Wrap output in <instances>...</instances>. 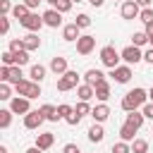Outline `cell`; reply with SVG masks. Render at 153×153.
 <instances>
[{"mask_svg": "<svg viewBox=\"0 0 153 153\" xmlns=\"http://www.w3.org/2000/svg\"><path fill=\"white\" fill-rule=\"evenodd\" d=\"M143 103H148V91L141 88V86H136V88H131V91L124 93V98H122V110H124V112L141 110Z\"/></svg>", "mask_w": 153, "mask_h": 153, "instance_id": "6da1fadb", "label": "cell"}, {"mask_svg": "<svg viewBox=\"0 0 153 153\" xmlns=\"http://www.w3.org/2000/svg\"><path fill=\"white\" fill-rule=\"evenodd\" d=\"M98 55H100V65L108 69H115L122 60V55H120V50H115V45H103Z\"/></svg>", "mask_w": 153, "mask_h": 153, "instance_id": "7a4b0ae2", "label": "cell"}, {"mask_svg": "<svg viewBox=\"0 0 153 153\" xmlns=\"http://www.w3.org/2000/svg\"><path fill=\"white\" fill-rule=\"evenodd\" d=\"M14 91L19 96H26V98H38L41 96V84L38 81H31V79H22L19 84H14Z\"/></svg>", "mask_w": 153, "mask_h": 153, "instance_id": "3957f363", "label": "cell"}, {"mask_svg": "<svg viewBox=\"0 0 153 153\" xmlns=\"http://www.w3.org/2000/svg\"><path fill=\"white\" fill-rule=\"evenodd\" d=\"M79 86V74L74 72V69H67L62 76H57V91H72V88H76Z\"/></svg>", "mask_w": 153, "mask_h": 153, "instance_id": "277c9868", "label": "cell"}, {"mask_svg": "<svg viewBox=\"0 0 153 153\" xmlns=\"http://www.w3.org/2000/svg\"><path fill=\"white\" fill-rule=\"evenodd\" d=\"M120 55H122V62L124 65H139L143 60V53H141L139 45H127V48L120 50Z\"/></svg>", "mask_w": 153, "mask_h": 153, "instance_id": "5b68a950", "label": "cell"}, {"mask_svg": "<svg viewBox=\"0 0 153 153\" xmlns=\"http://www.w3.org/2000/svg\"><path fill=\"white\" fill-rule=\"evenodd\" d=\"M120 14H122V19H127V22L139 19V14H141V5H139L136 0H124L122 7H120Z\"/></svg>", "mask_w": 153, "mask_h": 153, "instance_id": "8992f818", "label": "cell"}, {"mask_svg": "<svg viewBox=\"0 0 153 153\" xmlns=\"http://www.w3.org/2000/svg\"><path fill=\"white\" fill-rule=\"evenodd\" d=\"M19 24H22L26 31H31V33H38V31H41V26H43L45 22H43V14H38V12H31V14H29V17H24Z\"/></svg>", "mask_w": 153, "mask_h": 153, "instance_id": "52a82bcc", "label": "cell"}, {"mask_svg": "<svg viewBox=\"0 0 153 153\" xmlns=\"http://www.w3.org/2000/svg\"><path fill=\"white\" fill-rule=\"evenodd\" d=\"M93 50H96V36L81 33L79 41H76V53H79V55H91Z\"/></svg>", "mask_w": 153, "mask_h": 153, "instance_id": "ba28073f", "label": "cell"}, {"mask_svg": "<svg viewBox=\"0 0 153 153\" xmlns=\"http://www.w3.org/2000/svg\"><path fill=\"white\" fill-rule=\"evenodd\" d=\"M10 110H12L14 115H26V112H31V98H26V96H14V98L10 100Z\"/></svg>", "mask_w": 153, "mask_h": 153, "instance_id": "9c48e42d", "label": "cell"}, {"mask_svg": "<svg viewBox=\"0 0 153 153\" xmlns=\"http://www.w3.org/2000/svg\"><path fill=\"white\" fill-rule=\"evenodd\" d=\"M110 76L115 79V84H127L131 79V65H117L115 69H110Z\"/></svg>", "mask_w": 153, "mask_h": 153, "instance_id": "30bf717a", "label": "cell"}, {"mask_svg": "<svg viewBox=\"0 0 153 153\" xmlns=\"http://www.w3.org/2000/svg\"><path fill=\"white\" fill-rule=\"evenodd\" d=\"M43 122H45V117H43L41 110H31V112L24 115V127H26V129H38Z\"/></svg>", "mask_w": 153, "mask_h": 153, "instance_id": "8fae6325", "label": "cell"}, {"mask_svg": "<svg viewBox=\"0 0 153 153\" xmlns=\"http://www.w3.org/2000/svg\"><path fill=\"white\" fill-rule=\"evenodd\" d=\"M43 22H45V26L57 29V26H62V12H57L55 7H50V10L43 12Z\"/></svg>", "mask_w": 153, "mask_h": 153, "instance_id": "7c38bea8", "label": "cell"}, {"mask_svg": "<svg viewBox=\"0 0 153 153\" xmlns=\"http://www.w3.org/2000/svg\"><path fill=\"white\" fill-rule=\"evenodd\" d=\"M79 36H81V29H79L74 22L62 26V38H65L67 43H76V41H79Z\"/></svg>", "mask_w": 153, "mask_h": 153, "instance_id": "4fadbf2b", "label": "cell"}, {"mask_svg": "<svg viewBox=\"0 0 153 153\" xmlns=\"http://www.w3.org/2000/svg\"><path fill=\"white\" fill-rule=\"evenodd\" d=\"M48 67H50V72H53V74H57V76H62V74L69 69L67 57H62V55H55V57L50 60V65H48Z\"/></svg>", "mask_w": 153, "mask_h": 153, "instance_id": "5bb4252c", "label": "cell"}, {"mask_svg": "<svg viewBox=\"0 0 153 153\" xmlns=\"http://www.w3.org/2000/svg\"><path fill=\"white\" fill-rule=\"evenodd\" d=\"M91 117H93V122H105L108 117H110V108H108V103H98L93 110H91Z\"/></svg>", "mask_w": 153, "mask_h": 153, "instance_id": "9a60e30c", "label": "cell"}, {"mask_svg": "<svg viewBox=\"0 0 153 153\" xmlns=\"http://www.w3.org/2000/svg\"><path fill=\"white\" fill-rule=\"evenodd\" d=\"M76 96H79V100H91V98H96V88L84 81V84L76 86Z\"/></svg>", "mask_w": 153, "mask_h": 153, "instance_id": "2e32d148", "label": "cell"}, {"mask_svg": "<svg viewBox=\"0 0 153 153\" xmlns=\"http://www.w3.org/2000/svg\"><path fill=\"white\" fill-rule=\"evenodd\" d=\"M38 110L43 112V117H45L48 122H57V120H62V117H60V112H57V105H50V103H45V105H41Z\"/></svg>", "mask_w": 153, "mask_h": 153, "instance_id": "e0dca14e", "label": "cell"}, {"mask_svg": "<svg viewBox=\"0 0 153 153\" xmlns=\"http://www.w3.org/2000/svg\"><path fill=\"white\" fill-rule=\"evenodd\" d=\"M143 120H146V115L141 112V110H131V112H127V124H131V127H136V129H141L143 127Z\"/></svg>", "mask_w": 153, "mask_h": 153, "instance_id": "ac0fdd59", "label": "cell"}, {"mask_svg": "<svg viewBox=\"0 0 153 153\" xmlns=\"http://www.w3.org/2000/svg\"><path fill=\"white\" fill-rule=\"evenodd\" d=\"M103 139H105L103 124H100V122H93V127L88 129V141H91V143H100Z\"/></svg>", "mask_w": 153, "mask_h": 153, "instance_id": "d6986e66", "label": "cell"}, {"mask_svg": "<svg viewBox=\"0 0 153 153\" xmlns=\"http://www.w3.org/2000/svg\"><path fill=\"white\" fill-rule=\"evenodd\" d=\"M53 143H55V134H53V131H43V134L36 136V146L43 148V151H48Z\"/></svg>", "mask_w": 153, "mask_h": 153, "instance_id": "ffe728a7", "label": "cell"}, {"mask_svg": "<svg viewBox=\"0 0 153 153\" xmlns=\"http://www.w3.org/2000/svg\"><path fill=\"white\" fill-rule=\"evenodd\" d=\"M84 81H86V84H91V86H96V84L105 81V74H103L100 69H86V74H84Z\"/></svg>", "mask_w": 153, "mask_h": 153, "instance_id": "44dd1931", "label": "cell"}, {"mask_svg": "<svg viewBox=\"0 0 153 153\" xmlns=\"http://www.w3.org/2000/svg\"><path fill=\"white\" fill-rule=\"evenodd\" d=\"M22 41H24V48H26L29 53H31V50H38V48H41V38H38V33H31V31H29V33H26V36H24Z\"/></svg>", "mask_w": 153, "mask_h": 153, "instance_id": "7402d4cb", "label": "cell"}, {"mask_svg": "<svg viewBox=\"0 0 153 153\" xmlns=\"http://www.w3.org/2000/svg\"><path fill=\"white\" fill-rule=\"evenodd\" d=\"M45 72H48V67H43V65H31V69H29V79L41 84V81L45 79Z\"/></svg>", "mask_w": 153, "mask_h": 153, "instance_id": "603a6c76", "label": "cell"}, {"mask_svg": "<svg viewBox=\"0 0 153 153\" xmlns=\"http://www.w3.org/2000/svg\"><path fill=\"white\" fill-rule=\"evenodd\" d=\"M93 88H96V98H98L100 103H105V100L110 98V84H108V79L100 81V84H96Z\"/></svg>", "mask_w": 153, "mask_h": 153, "instance_id": "cb8c5ba5", "label": "cell"}, {"mask_svg": "<svg viewBox=\"0 0 153 153\" xmlns=\"http://www.w3.org/2000/svg\"><path fill=\"white\" fill-rule=\"evenodd\" d=\"M136 131H139L136 127H131V124H127V122H124V124L120 127V139H122V141H129V143H131V141L136 139Z\"/></svg>", "mask_w": 153, "mask_h": 153, "instance_id": "d4e9b609", "label": "cell"}, {"mask_svg": "<svg viewBox=\"0 0 153 153\" xmlns=\"http://www.w3.org/2000/svg\"><path fill=\"white\" fill-rule=\"evenodd\" d=\"M45 2H48L50 7H55L57 12H62V14H65V12H69V10H72V5H74V0H45Z\"/></svg>", "mask_w": 153, "mask_h": 153, "instance_id": "484cf974", "label": "cell"}, {"mask_svg": "<svg viewBox=\"0 0 153 153\" xmlns=\"http://www.w3.org/2000/svg\"><path fill=\"white\" fill-rule=\"evenodd\" d=\"M31 12H33V10H29V7L24 5V2H19V5H14V10H12V17L22 22V19H24V17H29Z\"/></svg>", "mask_w": 153, "mask_h": 153, "instance_id": "4316f807", "label": "cell"}, {"mask_svg": "<svg viewBox=\"0 0 153 153\" xmlns=\"http://www.w3.org/2000/svg\"><path fill=\"white\" fill-rule=\"evenodd\" d=\"M131 45H139V48L148 45V33H146V31H136V33H131Z\"/></svg>", "mask_w": 153, "mask_h": 153, "instance_id": "83f0119b", "label": "cell"}, {"mask_svg": "<svg viewBox=\"0 0 153 153\" xmlns=\"http://www.w3.org/2000/svg\"><path fill=\"white\" fill-rule=\"evenodd\" d=\"M12 110L7 108V110H0V129H10V124H12Z\"/></svg>", "mask_w": 153, "mask_h": 153, "instance_id": "f1b7e54d", "label": "cell"}, {"mask_svg": "<svg viewBox=\"0 0 153 153\" xmlns=\"http://www.w3.org/2000/svg\"><path fill=\"white\" fill-rule=\"evenodd\" d=\"M131 153H148V141L146 139H134L131 141Z\"/></svg>", "mask_w": 153, "mask_h": 153, "instance_id": "f546056e", "label": "cell"}, {"mask_svg": "<svg viewBox=\"0 0 153 153\" xmlns=\"http://www.w3.org/2000/svg\"><path fill=\"white\" fill-rule=\"evenodd\" d=\"M110 153H131V143L129 141H117V143H112V148H110Z\"/></svg>", "mask_w": 153, "mask_h": 153, "instance_id": "4dcf8cb0", "label": "cell"}, {"mask_svg": "<svg viewBox=\"0 0 153 153\" xmlns=\"http://www.w3.org/2000/svg\"><path fill=\"white\" fill-rule=\"evenodd\" d=\"M22 79H24L22 67H19V65H12V67H10V84H19Z\"/></svg>", "mask_w": 153, "mask_h": 153, "instance_id": "1f68e13d", "label": "cell"}, {"mask_svg": "<svg viewBox=\"0 0 153 153\" xmlns=\"http://www.w3.org/2000/svg\"><path fill=\"white\" fill-rule=\"evenodd\" d=\"M12 86L7 81H0V100H12Z\"/></svg>", "mask_w": 153, "mask_h": 153, "instance_id": "d6a6232c", "label": "cell"}, {"mask_svg": "<svg viewBox=\"0 0 153 153\" xmlns=\"http://www.w3.org/2000/svg\"><path fill=\"white\" fill-rule=\"evenodd\" d=\"M74 24H76L79 29H88V26H91V17H88L86 12H81V14H76V19H74Z\"/></svg>", "mask_w": 153, "mask_h": 153, "instance_id": "836d02e7", "label": "cell"}, {"mask_svg": "<svg viewBox=\"0 0 153 153\" xmlns=\"http://www.w3.org/2000/svg\"><path fill=\"white\" fill-rule=\"evenodd\" d=\"M74 110H76V115H81V117H84V115H91V110H93V108L88 105V100H79V103L74 105Z\"/></svg>", "mask_w": 153, "mask_h": 153, "instance_id": "e575fe53", "label": "cell"}, {"mask_svg": "<svg viewBox=\"0 0 153 153\" xmlns=\"http://www.w3.org/2000/svg\"><path fill=\"white\" fill-rule=\"evenodd\" d=\"M7 50H12V53H22V50H26V48H24V41H22V38H12L10 45H7Z\"/></svg>", "mask_w": 153, "mask_h": 153, "instance_id": "d590c367", "label": "cell"}, {"mask_svg": "<svg viewBox=\"0 0 153 153\" xmlns=\"http://www.w3.org/2000/svg\"><path fill=\"white\" fill-rule=\"evenodd\" d=\"M12 10H14V5L10 0H0V17H10Z\"/></svg>", "mask_w": 153, "mask_h": 153, "instance_id": "8d00e7d4", "label": "cell"}, {"mask_svg": "<svg viewBox=\"0 0 153 153\" xmlns=\"http://www.w3.org/2000/svg\"><path fill=\"white\" fill-rule=\"evenodd\" d=\"M29 62V50H22V53H14V65H19V67H24Z\"/></svg>", "mask_w": 153, "mask_h": 153, "instance_id": "74e56055", "label": "cell"}, {"mask_svg": "<svg viewBox=\"0 0 153 153\" xmlns=\"http://www.w3.org/2000/svg\"><path fill=\"white\" fill-rule=\"evenodd\" d=\"M65 122H67L69 127H76V124L81 122V115H76V110H72V112H69V115L65 117Z\"/></svg>", "mask_w": 153, "mask_h": 153, "instance_id": "f35d334b", "label": "cell"}, {"mask_svg": "<svg viewBox=\"0 0 153 153\" xmlns=\"http://www.w3.org/2000/svg\"><path fill=\"white\" fill-rule=\"evenodd\" d=\"M139 19H141L143 24L153 22V10H151V7H141V14H139Z\"/></svg>", "mask_w": 153, "mask_h": 153, "instance_id": "ab89813d", "label": "cell"}, {"mask_svg": "<svg viewBox=\"0 0 153 153\" xmlns=\"http://www.w3.org/2000/svg\"><path fill=\"white\" fill-rule=\"evenodd\" d=\"M0 60H2V65L12 67V65H14V53H12V50H5V53L0 55Z\"/></svg>", "mask_w": 153, "mask_h": 153, "instance_id": "60d3db41", "label": "cell"}, {"mask_svg": "<svg viewBox=\"0 0 153 153\" xmlns=\"http://www.w3.org/2000/svg\"><path fill=\"white\" fill-rule=\"evenodd\" d=\"M72 110H74V108H72V105H67V103H60V105H57V112H60V117H62V120H65Z\"/></svg>", "mask_w": 153, "mask_h": 153, "instance_id": "b9f144b4", "label": "cell"}, {"mask_svg": "<svg viewBox=\"0 0 153 153\" xmlns=\"http://www.w3.org/2000/svg\"><path fill=\"white\" fill-rule=\"evenodd\" d=\"M141 112L146 115V120H153V103H151V100L143 103V105H141Z\"/></svg>", "mask_w": 153, "mask_h": 153, "instance_id": "7bdbcfd3", "label": "cell"}, {"mask_svg": "<svg viewBox=\"0 0 153 153\" xmlns=\"http://www.w3.org/2000/svg\"><path fill=\"white\" fill-rule=\"evenodd\" d=\"M0 33H10V17H0Z\"/></svg>", "mask_w": 153, "mask_h": 153, "instance_id": "ee69618b", "label": "cell"}, {"mask_svg": "<svg viewBox=\"0 0 153 153\" xmlns=\"http://www.w3.org/2000/svg\"><path fill=\"white\" fill-rule=\"evenodd\" d=\"M0 81H7V84H10V67H7V65L0 67Z\"/></svg>", "mask_w": 153, "mask_h": 153, "instance_id": "f6af8a7d", "label": "cell"}, {"mask_svg": "<svg viewBox=\"0 0 153 153\" xmlns=\"http://www.w3.org/2000/svg\"><path fill=\"white\" fill-rule=\"evenodd\" d=\"M143 60H146V62H151V65H153V48H148V50H146V53H143Z\"/></svg>", "mask_w": 153, "mask_h": 153, "instance_id": "bcb514c9", "label": "cell"}, {"mask_svg": "<svg viewBox=\"0 0 153 153\" xmlns=\"http://www.w3.org/2000/svg\"><path fill=\"white\" fill-rule=\"evenodd\" d=\"M38 2H41V0H24V5H26L29 10H36V7H38Z\"/></svg>", "mask_w": 153, "mask_h": 153, "instance_id": "7dc6e473", "label": "cell"}, {"mask_svg": "<svg viewBox=\"0 0 153 153\" xmlns=\"http://www.w3.org/2000/svg\"><path fill=\"white\" fill-rule=\"evenodd\" d=\"M76 148H79L76 143H67V146L62 148V153H72V151H76Z\"/></svg>", "mask_w": 153, "mask_h": 153, "instance_id": "c3c4849f", "label": "cell"}, {"mask_svg": "<svg viewBox=\"0 0 153 153\" xmlns=\"http://www.w3.org/2000/svg\"><path fill=\"white\" fill-rule=\"evenodd\" d=\"M26 153H43V148H38V146H36V143H33V146H31V148H26Z\"/></svg>", "mask_w": 153, "mask_h": 153, "instance_id": "681fc988", "label": "cell"}, {"mask_svg": "<svg viewBox=\"0 0 153 153\" xmlns=\"http://www.w3.org/2000/svg\"><path fill=\"white\" fill-rule=\"evenodd\" d=\"M86 2H88V5H93V7H103V2H105V0H86Z\"/></svg>", "mask_w": 153, "mask_h": 153, "instance_id": "f907efd6", "label": "cell"}, {"mask_svg": "<svg viewBox=\"0 0 153 153\" xmlns=\"http://www.w3.org/2000/svg\"><path fill=\"white\" fill-rule=\"evenodd\" d=\"M143 31H146V33H148V36H153V22H148V24H146V29H143Z\"/></svg>", "mask_w": 153, "mask_h": 153, "instance_id": "816d5d0a", "label": "cell"}, {"mask_svg": "<svg viewBox=\"0 0 153 153\" xmlns=\"http://www.w3.org/2000/svg\"><path fill=\"white\" fill-rule=\"evenodd\" d=\"M136 2H139L141 7H151V2H153V0H136Z\"/></svg>", "mask_w": 153, "mask_h": 153, "instance_id": "f5cc1de1", "label": "cell"}, {"mask_svg": "<svg viewBox=\"0 0 153 153\" xmlns=\"http://www.w3.org/2000/svg\"><path fill=\"white\" fill-rule=\"evenodd\" d=\"M148 100L153 103V86H151V91H148Z\"/></svg>", "mask_w": 153, "mask_h": 153, "instance_id": "db71d44e", "label": "cell"}, {"mask_svg": "<svg viewBox=\"0 0 153 153\" xmlns=\"http://www.w3.org/2000/svg\"><path fill=\"white\" fill-rule=\"evenodd\" d=\"M0 153H10V151H7V146H0Z\"/></svg>", "mask_w": 153, "mask_h": 153, "instance_id": "11a10c76", "label": "cell"}, {"mask_svg": "<svg viewBox=\"0 0 153 153\" xmlns=\"http://www.w3.org/2000/svg\"><path fill=\"white\" fill-rule=\"evenodd\" d=\"M148 45H151V48H153V36H148Z\"/></svg>", "mask_w": 153, "mask_h": 153, "instance_id": "9f6ffc18", "label": "cell"}, {"mask_svg": "<svg viewBox=\"0 0 153 153\" xmlns=\"http://www.w3.org/2000/svg\"><path fill=\"white\" fill-rule=\"evenodd\" d=\"M72 153H81V151H79V148H76V151H72Z\"/></svg>", "mask_w": 153, "mask_h": 153, "instance_id": "6f0895ef", "label": "cell"}, {"mask_svg": "<svg viewBox=\"0 0 153 153\" xmlns=\"http://www.w3.org/2000/svg\"><path fill=\"white\" fill-rule=\"evenodd\" d=\"M74 2H84V0H74Z\"/></svg>", "mask_w": 153, "mask_h": 153, "instance_id": "680465c9", "label": "cell"}, {"mask_svg": "<svg viewBox=\"0 0 153 153\" xmlns=\"http://www.w3.org/2000/svg\"><path fill=\"white\" fill-rule=\"evenodd\" d=\"M120 2H124V0H120Z\"/></svg>", "mask_w": 153, "mask_h": 153, "instance_id": "91938a15", "label": "cell"}]
</instances>
